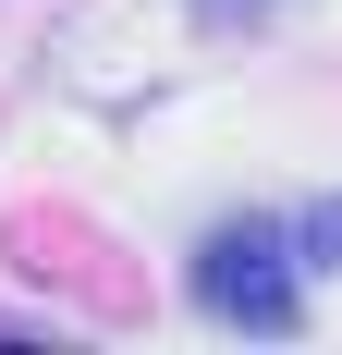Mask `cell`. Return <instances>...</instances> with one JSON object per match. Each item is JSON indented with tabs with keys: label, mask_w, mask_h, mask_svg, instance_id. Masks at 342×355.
<instances>
[{
	"label": "cell",
	"mask_w": 342,
	"mask_h": 355,
	"mask_svg": "<svg viewBox=\"0 0 342 355\" xmlns=\"http://www.w3.org/2000/svg\"><path fill=\"white\" fill-rule=\"evenodd\" d=\"M196 306L233 331H294L306 319V245L281 220H220L196 245Z\"/></svg>",
	"instance_id": "6da1fadb"
},
{
	"label": "cell",
	"mask_w": 342,
	"mask_h": 355,
	"mask_svg": "<svg viewBox=\"0 0 342 355\" xmlns=\"http://www.w3.org/2000/svg\"><path fill=\"white\" fill-rule=\"evenodd\" d=\"M294 245H306L318 270H342V196H330V209H306V220H294Z\"/></svg>",
	"instance_id": "7a4b0ae2"
}]
</instances>
